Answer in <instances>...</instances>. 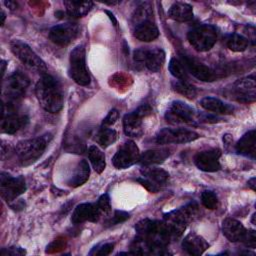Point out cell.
<instances>
[{"instance_id":"8","label":"cell","mask_w":256,"mask_h":256,"mask_svg":"<svg viewBox=\"0 0 256 256\" xmlns=\"http://www.w3.org/2000/svg\"><path fill=\"white\" fill-rule=\"evenodd\" d=\"M256 85L253 77L239 79L227 88L225 94L238 102H253L256 97Z\"/></svg>"},{"instance_id":"20","label":"cell","mask_w":256,"mask_h":256,"mask_svg":"<svg viewBox=\"0 0 256 256\" xmlns=\"http://www.w3.org/2000/svg\"><path fill=\"white\" fill-rule=\"evenodd\" d=\"M222 232L231 242H243L248 230L238 220L228 217L222 223Z\"/></svg>"},{"instance_id":"14","label":"cell","mask_w":256,"mask_h":256,"mask_svg":"<svg viewBox=\"0 0 256 256\" xmlns=\"http://www.w3.org/2000/svg\"><path fill=\"white\" fill-rule=\"evenodd\" d=\"M79 33V26L76 23L67 22L56 25L50 29L49 38L50 40L59 45L65 46L71 43Z\"/></svg>"},{"instance_id":"35","label":"cell","mask_w":256,"mask_h":256,"mask_svg":"<svg viewBox=\"0 0 256 256\" xmlns=\"http://www.w3.org/2000/svg\"><path fill=\"white\" fill-rule=\"evenodd\" d=\"M172 87L173 89L181 94V95H184L186 96L187 98H194L195 95H196V89L193 85L189 84L187 81H180V80H177L175 82H173L172 84Z\"/></svg>"},{"instance_id":"44","label":"cell","mask_w":256,"mask_h":256,"mask_svg":"<svg viewBox=\"0 0 256 256\" xmlns=\"http://www.w3.org/2000/svg\"><path fill=\"white\" fill-rule=\"evenodd\" d=\"M4 3H5V5H6L8 8H10V9H12V10L17 7V3L14 2V1H5Z\"/></svg>"},{"instance_id":"3","label":"cell","mask_w":256,"mask_h":256,"mask_svg":"<svg viewBox=\"0 0 256 256\" xmlns=\"http://www.w3.org/2000/svg\"><path fill=\"white\" fill-rule=\"evenodd\" d=\"M198 213V206L196 203L192 202L186 206L174 210L164 217V223L166 224L171 238L180 237L187 224L193 220Z\"/></svg>"},{"instance_id":"31","label":"cell","mask_w":256,"mask_h":256,"mask_svg":"<svg viewBox=\"0 0 256 256\" xmlns=\"http://www.w3.org/2000/svg\"><path fill=\"white\" fill-rule=\"evenodd\" d=\"M88 157L94 170L99 174L102 173L106 166L104 153L97 146L91 145L88 148Z\"/></svg>"},{"instance_id":"24","label":"cell","mask_w":256,"mask_h":256,"mask_svg":"<svg viewBox=\"0 0 256 256\" xmlns=\"http://www.w3.org/2000/svg\"><path fill=\"white\" fill-rule=\"evenodd\" d=\"M256 132L255 130H251L244 134L236 144V151L244 156L250 157L252 159L255 158L256 153Z\"/></svg>"},{"instance_id":"12","label":"cell","mask_w":256,"mask_h":256,"mask_svg":"<svg viewBox=\"0 0 256 256\" xmlns=\"http://www.w3.org/2000/svg\"><path fill=\"white\" fill-rule=\"evenodd\" d=\"M199 135L188 129L182 128H164L160 130L156 136V142L158 144H181L196 140Z\"/></svg>"},{"instance_id":"48","label":"cell","mask_w":256,"mask_h":256,"mask_svg":"<svg viewBox=\"0 0 256 256\" xmlns=\"http://www.w3.org/2000/svg\"><path fill=\"white\" fill-rule=\"evenodd\" d=\"M1 18H2V21H1V25L3 26V24H4V21H5V14H4V12H3V11L1 12Z\"/></svg>"},{"instance_id":"33","label":"cell","mask_w":256,"mask_h":256,"mask_svg":"<svg viewBox=\"0 0 256 256\" xmlns=\"http://www.w3.org/2000/svg\"><path fill=\"white\" fill-rule=\"evenodd\" d=\"M249 41L242 35L239 34H232L227 39V46L230 50L234 52H241L246 50L248 47Z\"/></svg>"},{"instance_id":"42","label":"cell","mask_w":256,"mask_h":256,"mask_svg":"<svg viewBox=\"0 0 256 256\" xmlns=\"http://www.w3.org/2000/svg\"><path fill=\"white\" fill-rule=\"evenodd\" d=\"M137 181H138L144 188H146V189H147L148 191H150V192L156 193V192H158L159 189H160L158 186H156L155 184L151 183L150 181H148V180L145 179V178H138Z\"/></svg>"},{"instance_id":"21","label":"cell","mask_w":256,"mask_h":256,"mask_svg":"<svg viewBox=\"0 0 256 256\" xmlns=\"http://www.w3.org/2000/svg\"><path fill=\"white\" fill-rule=\"evenodd\" d=\"M182 247L188 254L198 256L209 247V244L202 236L196 233H190L183 239Z\"/></svg>"},{"instance_id":"10","label":"cell","mask_w":256,"mask_h":256,"mask_svg":"<svg viewBox=\"0 0 256 256\" xmlns=\"http://www.w3.org/2000/svg\"><path fill=\"white\" fill-rule=\"evenodd\" d=\"M26 190L25 180L22 176L13 177L6 172L0 174V191L2 197L7 201H14Z\"/></svg>"},{"instance_id":"39","label":"cell","mask_w":256,"mask_h":256,"mask_svg":"<svg viewBox=\"0 0 256 256\" xmlns=\"http://www.w3.org/2000/svg\"><path fill=\"white\" fill-rule=\"evenodd\" d=\"M97 206L99 207L101 213H109L111 210V204H110V198L108 194H103L100 196V198L97 201Z\"/></svg>"},{"instance_id":"22","label":"cell","mask_w":256,"mask_h":256,"mask_svg":"<svg viewBox=\"0 0 256 256\" xmlns=\"http://www.w3.org/2000/svg\"><path fill=\"white\" fill-rule=\"evenodd\" d=\"M134 36L140 41L150 42L159 36V30L151 20H146L135 24Z\"/></svg>"},{"instance_id":"49","label":"cell","mask_w":256,"mask_h":256,"mask_svg":"<svg viewBox=\"0 0 256 256\" xmlns=\"http://www.w3.org/2000/svg\"><path fill=\"white\" fill-rule=\"evenodd\" d=\"M255 216H256V214L254 213L253 215H252V223L255 225Z\"/></svg>"},{"instance_id":"1","label":"cell","mask_w":256,"mask_h":256,"mask_svg":"<svg viewBox=\"0 0 256 256\" xmlns=\"http://www.w3.org/2000/svg\"><path fill=\"white\" fill-rule=\"evenodd\" d=\"M137 236L131 246L133 254L161 255L171 239L164 221L143 219L135 225Z\"/></svg>"},{"instance_id":"43","label":"cell","mask_w":256,"mask_h":256,"mask_svg":"<svg viewBox=\"0 0 256 256\" xmlns=\"http://www.w3.org/2000/svg\"><path fill=\"white\" fill-rule=\"evenodd\" d=\"M243 243L248 247H252V248L255 247V245H256V234H255L254 230H248L246 238L243 241Z\"/></svg>"},{"instance_id":"15","label":"cell","mask_w":256,"mask_h":256,"mask_svg":"<svg viewBox=\"0 0 256 256\" xmlns=\"http://www.w3.org/2000/svg\"><path fill=\"white\" fill-rule=\"evenodd\" d=\"M29 78L20 71L14 72L8 77L3 85V93L10 99H16L21 97L27 87L29 86Z\"/></svg>"},{"instance_id":"36","label":"cell","mask_w":256,"mask_h":256,"mask_svg":"<svg viewBox=\"0 0 256 256\" xmlns=\"http://www.w3.org/2000/svg\"><path fill=\"white\" fill-rule=\"evenodd\" d=\"M201 202L207 209H216L218 206V198L213 191L205 190L201 194Z\"/></svg>"},{"instance_id":"9","label":"cell","mask_w":256,"mask_h":256,"mask_svg":"<svg viewBox=\"0 0 256 256\" xmlns=\"http://www.w3.org/2000/svg\"><path fill=\"white\" fill-rule=\"evenodd\" d=\"M151 112V107L147 104H143L133 112L126 114L123 118V129L125 134L130 137H139L143 132V118L148 116Z\"/></svg>"},{"instance_id":"30","label":"cell","mask_w":256,"mask_h":256,"mask_svg":"<svg viewBox=\"0 0 256 256\" xmlns=\"http://www.w3.org/2000/svg\"><path fill=\"white\" fill-rule=\"evenodd\" d=\"M89 174H90V169H89V165H88L87 161L81 160L78 163V165L74 171V174L72 175L68 184L72 187L81 186L88 180Z\"/></svg>"},{"instance_id":"5","label":"cell","mask_w":256,"mask_h":256,"mask_svg":"<svg viewBox=\"0 0 256 256\" xmlns=\"http://www.w3.org/2000/svg\"><path fill=\"white\" fill-rule=\"evenodd\" d=\"M189 43L197 51L210 50L217 41V31L212 25L202 24L194 27L187 35Z\"/></svg>"},{"instance_id":"29","label":"cell","mask_w":256,"mask_h":256,"mask_svg":"<svg viewBox=\"0 0 256 256\" xmlns=\"http://www.w3.org/2000/svg\"><path fill=\"white\" fill-rule=\"evenodd\" d=\"M168 149H154L147 150L140 154L138 162L143 166H150L153 164L162 163L169 156Z\"/></svg>"},{"instance_id":"37","label":"cell","mask_w":256,"mask_h":256,"mask_svg":"<svg viewBox=\"0 0 256 256\" xmlns=\"http://www.w3.org/2000/svg\"><path fill=\"white\" fill-rule=\"evenodd\" d=\"M130 217V214L125 212V211H115L114 215L106 222L107 226H112V225H116V224H119V223H122L124 221H126L127 219H129Z\"/></svg>"},{"instance_id":"41","label":"cell","mask_w":256,"mask_h":256,"mask_svg":"<svg viewBox=\"0 0 256 256\" xmlns=\"http://www.w3.org/2000/svg\"><path fill=\"white\" fill-rule=\"evenodd\" d=\"M2 255H24L26 254V251L20 247H9V248H4L1 250Z\"/></svg>"},{"instance_id":"17","label":"cell","mask_w":256,"mask_h":256,"mask_svg":"<svg viewBox=\"0 0 256 256\" xmlns=\"http://www.w3.org/2000/svg\"><path fill=\"white\" fill-rule=\"evenodd\" d=\"M221 152L219 149H211L199 152L194 159L195 165L202 171L215 172L220 169L219 157Z\"/></svg>"},{"instance_id":"45","label":"cell","mask_w":256,"mask_h":256,"mask_svg":"<svg viewBox=\"0 0 256 256\" xmlns=\"http://www.w3.org/2000/svg\"><path fill=\"white\" fill-rule=\"evenodd\" d=\"M106 13H107V15L109 16V18L111 19V21L113 22V24L116 26L117 25V21H116V19H115V17H114V15L111 13V12H109V11H105Z\"/></svg>"},{"instance_id":"40","label":"cell","mask_w":256,"mask_h":256,"mask_svg":"<svg viewBox=\"0 0 256 256\" xmlns=\"http://www.w3.org/2000/svg\"><path fill=\"white\" fill-rule=\"evenodd\" d=\"M117 118H118V111H117L116 109H112V110L107 114V116L104 118V120H103V122H102V126H107V127H109V126L113 125V124L116 122Z\"/></svg>"},{"instance_id":"7","label":"cell","mask_w":256,"mask_h":256,"mask_svg":"<svg viewBox=\"0 0 256 256\" xmlns=\"http://www.w3.org/2000/svg\"><path fill=\"white\" fill-rule=\"evenodd\" d=\"M70 77L79 85L86 86L90 83V75L86 67L85 48L83 45L76 46L70 53Z\"/></svg>"},{"instance_id":"26","label":"cell","mask_w":256,"mask_h":256,"mask_svg":"<svg viewBox=\"0 0 256 256\" xmlns=\"http://www.w3.org/2000/svg\"><path fill=\"white\" fill-rule=\"evenodd\" d=\"M142 177L147 179L148 181H150L151 183L155 184L156 186H158L159 188L162 185H165L168 178H169V174L168 172H166L165 170L161 169V168H156V167H150V166H144L141 170H140Z\"/></svg>"},{"instance_id":"6","label":"cell","mask_w":256,"mask_h":256,"mask_svg":"<svg viewBox=\"0 0 256 256\" xmlns=\"http://www.w3.org/2000/svg\"><path fill=\"white\" fill-rule=\"evenodd\" d=\"M11 50L14 55L29 69L45 74L47 72V67L44 61L24 42L20 40H13L10 44Z\"/></svg>"},{"instance_id":"19","label":"cell","mask_w":256,"mask_h":256,"mask_svg":"<svg viewBox=\"0 0 256 256\" xmlns=\"http://www.w3.org/2000/svg\"><path fill=\"white\" fill-rule=\"evenodd\" d=\"M28 118L25 115H19L15 113L8 105V112H2L1 128L4 133L14 134L22 127L26 125Z\"/></svg>"},{"instance_id":"11","label":"cell","mask_w":256,"mask_h":256,"mask_svg":"<svg viewBox=\"0 0 256 256\" xmlns=\"http://www.w3.org/2000/svg\"><path fill=\"white\" fill-rule=\"evenodd\" d=\"M194 116V109L182 101L171 102L165 113L166 121L171 124H191Z\"/></svg>"},{"instance_id":"4","label":"cell","mask_w":256,"mask_h":256,"mask_svg":"<svg viewBox=\"0 0 256 256\" xmlns=\"http://www.w3.org/2000/svg\"><path fill=\"white\" fill-rule=\"evenodd\" d=\"M50 139L51 135L46 134L19 142L15 148L19 162L24 166L34 163L43 154Z\"/></svg>"},{"instance_id":"25","label":"cell","mask_w":256,"mask_h":256,"mask_svg":"<svg viewBox=\"0 0 256 256\" xmlns=\"http://www.w3.org/2000/svg\"><path fill=\"white\" fill-rule=\"evenodd\" d=\"M168 16L178 22H186L193 18L192 6L185 2H175L168 10Z\"/></svg>"},{"instance_id":"23","label":"cell","mask_w":256,"mask_h":256,"mask_svg":"<svg viewBox=\"0 0 256 256\" xmlns=\"http://www.w3.org/2000/svg\"><path fill=\"white\" fill-rule=\"evenodd\" d=\"M165 61V52L161 48L145 49L144 65L151 72H158L162 69Z\"/></svg>"},{"instance_id":"34","label":"cell","mask_w":256,"mask_h":256,"mask_svg":"<svg viewBox=\"0 0 256 256\" xmlns=\"http://www.w3.org/2000/svg\"><path fill=\"white\" fill-rule=\"evenodd\" d=\"M169 71L171 74L180 81H187V71L182 62L176 58H172L169 62Z\"/></svg>"},{"instance_id":"16","label":"cell","mask_w":256,"mask_h":256,"mask_svg":"<svg viewBox=\"0 0 256 256\" xmlns=\"http://www.w3.org/2000/svg\"><path fill=\"white\" fill-rule=\"evenodd\" d=\"M182 64L184 65L186 71L190 72L195 78L205 82H211L216 79V74L208 66L199 62L197 59L182 55Z\"/></svg>"},{"instance_id":"32","label":"cell","mask_w":256,"mask_h":256,"mask_svg":"<svg viewBox=\"0 0 256 256\" xmlns=\"http://www.w3.org/2000/svg\"><path fill=\"white\" fill-rule=\"evenodd\" d=\"M96 141L101 147H108L114 143L117 139V132L114 129H111L107 126H101L99 131L96 134Z\"/></svg>"},{"instance_id":"46","label":"cell","mask_w":256,"mask_h":256,"mask_svg":"<svg viewBox=\"0 0 256 256\" xmlns=\"http://www.w3.org/2000/svg\"><path fill=\"white\" fill-rule=\"evenodd\" d=\"M248 186L252 189V190H255V178H252L248 181Z\"/></svg>"},{"instance_id":"18","label":"cell","mask_w":256,"mask_h":256,"mask_svg":"<svg viewBox=\"0 0 256 256\" xmlns=\"http://www.w3.org/2000/svg\"><path fill=\"white\" fill-rule=\"evenodd\" d=\"M100 214L101 211L97 206V203H82L74 209L71 221L74 224L83 223L85 221L96 222L98 221Z\"/></svg>"},{"instance_id":"28","label":"cell","mask_w":256,"mask_h":256,"mask_svg":"<svg viewBox=\"0 0 256 256\" xmlns=\"http://www.w3.org/2000/svg\"><path fill=\"white\" fill-rule=\"evenodd\" d=\"M64 5L66 7V12L69 16L74 18H79L88 14V12L93 7V2L68 0V1H64Z\"/></svg>"},{"instance_id":"47","label":"cell","mask_w":256,"mask_h":256,"mask_svg":"<svg viewBox=\"0 0 256 256\" xmlns=\"http://www.w3.org/2000/svg\"><path fill=\"white\" fill-rule=\"evenodd\" d=\"M1 66H2V70H1V73H2V76L4 75V72H5V67H6V62L4 60H2L1 62Z\"/></svg>"},{"instance_id":"2","label":"cell","mask_w":256,"mask_h":256,"mask_svg":"<svg viewBox=\"0 0 256 256\" xmlns=\"http://www.w3.org/2000/svg\"><path fill=\"white\" fill-rule=\"evenodd\" d=\"M36 97L43 109L50 113H57L63 107V95L57 81L45 73L35 87Z\"/></svg>"},{"instance_id":"27","label":"cell","mask_w":256,"mask_h":256,"mask_svg":"<svg viewBox=\"0 0 256 256\" xmlns=\"http://www.w3.org/2000/svg\"><path fill=\"white\" fill-rule=\"evenodd\" d=\"M200 105L207 111H211L217 114H231L234 107L230 104L224 103L215 97H205L200 101Z\"/></svg>"},{"instance_id":"38","label":"cell","mask_w":256,"mask_h":256,"mask_svg":"<svg viewBox=\"0 0 256 256\" xmlns=\"http://www.w3.org/2000/svg\"><path fill=\"white\" fill-rule=\"evenodd\" d=\"M113 247H114L113 243H105L101 246L94 247L89 252V255H109L112 252Z\"/></svg>"},{"instance_id":"13","label":"cell","mask_w":256,"mask_h":256,"mask_svg":"<svg viewBox=\"0 0 256 256\" xmlns=\"http://www.w3.org/2000/svg\"><path fill=\"white\" fill-rule=\"evenodd\" d=\"M140 152L134 141L128 140L115 153L112 163L117 169H125L138 162Z\"/></svg>"}]
</instances>
